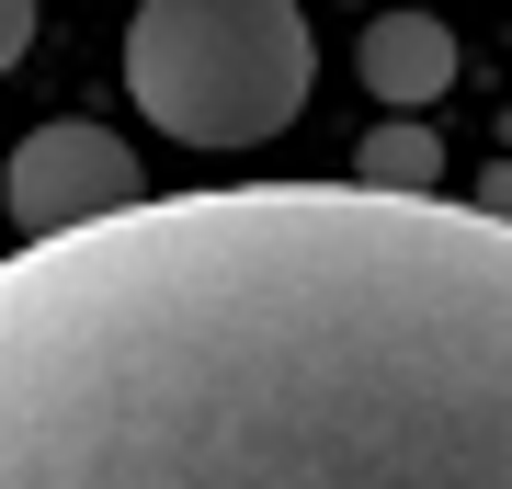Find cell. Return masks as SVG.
Here are the masks:
<instances>
[{"mask_svg":"<svg viewBox=\"0 0 512 489\" xmlns=\"http://www.w3.org/2000/svg\"><path fill=\"white\" fill-rule=\"evenodd\" d=\"M0 489H512V217L353 171L23 239Z\"/></svg>","mask_w":512,"mask_h":489,"instance_id":"obj_1","label":"cell"},{"mask_svg":"<svg viewBox=\"0 0 512 489\" xmlns=\"http://www.w3.org/2000/svg\"><path fill=\"white\" fill-rule=\"evenodd\" d=\"M319 80L296 0H137L126 23V103L183 148H262L296 126Z\"/></svg>","mask_w":512,"mask_h":489,"instance_id":"obj_2","label":"cell"},{"mask_svg":"<svg viewBox=\"0 0 512 489\" xmlns=\"http://www.w3.org/2000/svg\"><path fill=\"white\" fill-rule=\"evenodd\" d=\"M126 205H148V171L126 137L80 126V114H57V126H35L12 148V171H0V217H12L23 239H57V228H92V217H126Z\"/></svg>","mask_w":512,"mask_h":489,"instance_id":"obj_3","label":"cell"},{"mask_svg":"<svg viewBox=\"0 0 512 489\" xmlns=\"http://www.w3.org/2000/svg\"><path fill=\"white\" fill-rule=\"evenodd\" d=\"M444 80H456V35L433 12H376L365 23V91L376 103H444Z\"/></svg>","mask_w":512,"mask_h":489,"instance_id":"obj_4","label":"cell"},{"mask_svg":"<svg viewBox=\"0 0 512 489\" xmlns=\"http://www.w3.org/2000/svg\"><path fill=\"white\" fill-rule=\"evenodd\" d=\"M353 171L387 182V194H444V137L421 126V103H387L365 126V148H353Z\"/></svg>","mask_w":512,"mask_h":489,"instance_id":"obj_5","label":"cell"},{"mask_svg":"<svg viewBox=\"0 0 512 489\" xmlns=\"http://www.w3.org/2000/svg\"><path fill=\"white\" fill-rule=\"evenodd\" d=\"M23 46H35V0H0V69H12Z\"/></svg>","mask_w":512,"mask_h":489,"instance_id":"obj_6","label":"cell"}]
</instances>
